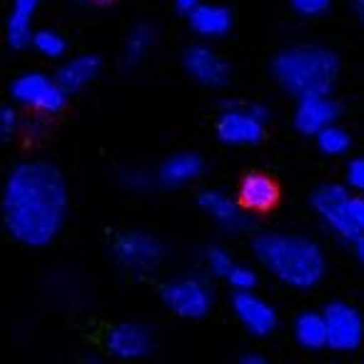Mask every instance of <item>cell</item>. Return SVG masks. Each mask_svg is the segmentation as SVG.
<instances>
[{
    "label": "cell",
    "mask_w": 364,
    "mask_h": 364,
    "mask_svg": "<svg viewBox=\"0 0 364 364\" xmlns=\"http://www.w3.org/2000/svg\"><path fill=\"white\" fill-rule=\"evenodd\" d=\"M68 215V185L50 162H21L11 170L3 193V218L13 240L46 247L58 237Z\"/></svg>",
    "instance_id": "6da1fadb"
},
{
    "label": "cell",
    "mask_w": 364,
    "mask_h": 364,
    "mask_svg": "<svg viewBox=\"0 0 364 364\" xmlns=\"http://www.w3.org/2000/svg\"><path fill=\"white\" fill-rule=\"evenodd\" d=\"M255 257L272 277L292 289H312L324 279L327 257L312 237L264 232L252 242Z\"/></svg>",
    "instance_id": "7a4b0ae2"
},
{
    "label": "cell",
    "mask_w": 364,
    "mask_h": 364,
    "mask_svg": "<svg viewBox=\"0 0 364 364\" xmlns=\"http://www.w3.org/2000/svg\"><path fill=\"white\" fill-rule=\"evenodd\" d=\"M272 75L294 97L329 92L339 75V60L322 46H292L272 60Z\"/></svg>",
    "instance_id": "3957f363"
},
{
    "label": "cell",
    "mask_w": 364,
    "mask_h": 364,
    "mask_svg": "<svg viewBox=\"0 0 364 364\" xmlns=\"http://www.w3.org/2000/svg\"><path fill=\"white\" fill-rule=\"evenodd\" d=\"M11 92L18 105L28 107L36 115H55L65 107V100L70 95L58 77H50L46 73H26L16 77Z\"/></svg>",
    "instance_id": "277c9868"
},
{
    "label": "cell",
    "mask_w": 364,
    "mask_h": 364,
    "mask_svg": "<svg viewBox=\"0 0 364 364\" xmlns=\"http://www.w3.org/2000/svg\"><path fill=\"white\" fill-rule=\"evenodd\" d=\"M162 302L172 314L185 319H203L213 309V289L208 282L193 274L175 277L162 289Z\"/></svg>",
    "instance_id": "5b68a950"
},
{
    "label": "cell",
    "mask_w": 364,
    "mask_h": 364,
    "mask_svg": "<svg viewBox=\"0 0 364 364\" xmlns=\"http://www.w3.org/2000/svg\"><path fill=\"white\" fill-rule=\"evenodd\" d=\"M264 122V105H230L218 120V137L228 145H255L262 140Z\"/></svg>",
    "instance_id": "8992f818"
},
{
    "label": "cell",
    "mask_w": 364,
    "mask_h": 364,
    "mask_svg": "<svg viewBox=\"0 0 364 364\" xmlns=\"http://www.w3.org/2000/svg\"><path fill=\"white\" fill-rule=\"evenodd\" d=\"M349 200H352V190L342 188V185H322L314 190L312 195V210L322 218V223L332 230L337 237H344L349 242L359 240L362 235L357 232L349 215Z\"/></svg>",
    "instance_id": "52a82bcc"
},
{
    "label": "cell",
    "mask_w": 364,
    "mask_h": 364,
    "mask_svg": "<svg viewBox=\"0 0 364 364\" xmlns=\"http://www.w3.org/2000/svg\"><path fill=\"white\" fill-rule=\"evenodd\" d=\"M112 255L120 262V267L130 269V272L145 274L152 272L165 257V247L157 237L147 232H122L120 237L112 242Z\"/></svg>",
    "instance_id": "ba28073f"
},
{
    "label": "cell",
    "mask_w": 364,
    "mask_h": 364,
    "mask_svg": "<svg viewBox=\"0 0 364 364\" xmlns=\"http://www.w3.org/2000/svg\"><path fill=\"white\" fill-rule=\"evenodd\" d=\"M327 347L334 352H354L364 342V319L352 304L332 302L324 307Z\"/></svg>",
    "instance_id": "9c48e42d"
},
{
    "label": "cell",
    "mask_w": 364,
    "mask_h": 364,
    "mask_svg": "<svg viewBox=\"0 0 364 364\" xmlns=\"http://www.w3.org/2000/svg\"><path fill=\"white\" fill-rule=\"evenodd\" d=\"M232 312L245 329L255 337H269L277 329V312L257 292H235Z\"/></svg>",
    "instance_id": "30bf717a"
},
{
    "label": "cell",
    "mask_w": 364,
    "mask_h": 364,
    "mask_svg": "<svg viewBox=\"0 0 364 364\" xmlns=\"http://www.w3.org/2000/svg\"><path fill=\"white\" fill-rule=\"evenodd\" d=\"M185 70L193 80H198L200 85L208 87H223L230 80V65L218 50H213L210 46H193L188 48L185 58Z\"/></svg>",
    "instance_id": "8fae6325"
},
{
    "label": "cell",
    "mask_w": 364,
    "mask_h": 364,
    "mask_svg": "<svg viewBox=\"0 0 364 364\" xmlns=\"http://www.w3.org/2000/svg\"><path fill=\"white\" fill-rule=\"evenodd\" d=\"M339 115L337 102L329 97V92H314V95L297 97L294 107V127L302 135H319L327 125H332Z\"/></svg>",
    "instance_id": "7c38bea8"
},
{
    "label": "cell",
    "mask_w": 364,
    "mask_h": 364,
    "mask_svg": "<svg viewBox=\"0 0 364 364\" xmlns=\"http://www.w3.org/2000/svg\"><path fill=\"white\" fill-rule=\"evenodd\" d=\"M105 347L117 359H140L152 349V337L142 324L125 322L107 332Z\"/></svg>",
    "instance_id": "4fadbf2b"
},
{
    "label": "cell",
    "mask_w": 364,
    "mask_h": 364,
    "mask_svg": "<svg viewBox=\"0 0 364 364\" xmlns=\"http://www.w3.org/2000/svg\"><path fill=\"white\" fill-rule=\"evenodd\" d=\"M200 208L228 232H237L247 223V218H245L247 210L240 205V200H232L220 190H208V193L200 195Z\"/></svg>",
    "instance_id": "5bb4252c"
},
{
    "label": "cell",
    "mask_w": 364,
    "mask_h": 364,
    "mask_svg": "<svg viewBox=\"0 0 364 364\" xmlns=\"http://www.w3.org/2000/svg\"><path fill=\"white\" fill-rule=\"evenodd\" d=\"M190 28H193L195 36L205 38V41H215V38H223L232 28V16L225 6L218 3H203L193 13H188Z\"/></svg>",
    "instance_id": "9a60e30c"
},
{
    "label": "cell",
    "mask_w": 364,
    "mask_h": 364,
    "mask_svg": "<svg viewBox=\"0 0 364 364\" xmlns=\"http://www.w3.org/2000/svg\"><path fill=\"white\" fill-rule=\"evenodd\" d=\"M237 200L247 213H267L277 203V185L267 175L252 172L240 182Z\"/></svg>",
    "instance_id": "2e32d148"
},
{
    "label": "cell",
    "mask_w": 364,
    "mask_h": 364,
    "mask_svg": "<svg viewBox=\"0 0 364 364\" xmlns=\"http://www.w3.org/2000/svg\"><path fill=\"white\" fill-rule=\"evenodd\" d=\"M203 157L195 155V152H177L170 155L157 170V182L165 185V188H180V185H188V182L198 180L203 175Z\"/></svg>",
    "instance_id": "e0dca14e"
},
{
    "label": "cell",
    "mask_w": 364,
    "mask_h": 364,
    "mask_svg": "<svg viewBox=\"0 0 364 364\" xmlns=\"http://www.w3.org/2000/svg\"><path fill=\"white\" fill-rule=\"evenodd\" d=\"M41 0H13L11 6V21H8V43L13 50L31 46L33 41V18L38 13Z\"/></svg>",
    "instance_id": "ac0fdd59"
},
{
    "label": "cell",
    "mask_w": 364,
    "mask_h": 364,
    "mask_svg": "<svg viewBox=\"0 0 364 364\" xmlns=\"http://www.w3.org/2000/svg\"><path fill=\"white\" fill-rule=\"evenodd\" d=\"M100 73V58L97 55H77L68 60L58 73V80L68 92H77L87 87Z\"/></svg>",
    "instance_id": "d6986e66"
},
{
    "label": "cell",
    "mask_w": 364,
    "mask_h": 364,
    "mask_svg": "<svg viewBox=\"0 0 364 364\" xmlns=\"http://www.w3.org/2000/svg\"><path fill=\"white\" fill-rule=\"evenodd\" d=\"M294 339H297L299 347L309 349V352H317V349L327 347V322H324V314L319 312H304L294 319Z\"/></svg>",
    "instance_id": "ffe728a7"
},
{
    "label": "cell",
    "mask_w": 364,
    "mask_h": 364,
    "mask_svg": "<svg viewBox=\"0 0 364 364\" xmlns=\"http://www.w3.org/2000/svg\"><path fill=\"white\" fill-rule=\"evenodd\" d=\"M155 46V28L150 23H140V26L132 28V33L125 41V63L135 65V63L145 60L147 53Z\"/></svg>",
    "instance_id": "44dd1931"
},
{
    "label": "cell",
    "mask_w": 364,
    "mask_h": 364,
    "mask_svg": "<svg viewBox=\"0 0 364 364\" xmlns=\"http://www.w3.org/2000/svg\"><path fill=\"white\" fill-rule=\"evenodd\" d=\"M314 137H317L319 150H322L324 155H332V157L344 155V152L352 147V137H349V132L344 130V127L334 125V122L332 125H327L319 135H314Z\"/></svg>",
    "instance_id": "7402d4cb"
},
{
    "label": "cell",
    "mask_w": 364,
    "mask_h": 364,
    "mask_svg": "<svg viewBox=\"0 0 364 364\" xmlns=\"http://www.w3.org/2000/svg\"><path fill=\"white\" fill-rule=\"evenodd\" d=\"M31 46L36 48V50L41 53L43 58H50V60H55V58H63V55H65V50H68L65 38H63L58 31H48V28L33 33Z\"/></svg>",
    "instance_id": "603a6c76"
},
{
    "label": "cell",
    "mask_w": 364,
    "mask_h": 364,
    "mask_svg": "<svg viewBox=\"0 0 364 364\" xmlns=\"http://www.w3.org/2000/svg\"><path fill=\"white\" fill-rule=\"evenodd\" d=\"M205 264H208V269L215 274V277L228 279V274L232 272V267H235V259H232V255H230L228 250L210 247L208 255H205Z\"/></svg>",
    "instance_id": "cb8c5ba5"
},
{
    "label": "cell",
    "mask_w": 364,
    "mask_h": 364,
    "mask_svg": "<svg viewBox=\"0 0 364 364\" xmlns=\"http://www.w3.org/2000/svg\"><path fill=\"white\" fill-rule=\"evenodd\" d=\"M228 282L235 292H252L257 287V274L252 267H245V264H235L232 272L228 274Z\"/></svg>",
    "instance_id": "d4e9b609"
},
{
    "label": "cell",
    "mask_w": 364,
    "mask_h": 364,
    "mask_svg": "<svg viewBox=\"0 0 364 364\" xmlns=\"http://www.w3.org/2000/svg\"><path fill=\"white\" fill-rule=\"evenodd\" d=\"M155 180L157 175H150L147 170H137V167L122 172V185L130 190H150L155 185Z\"/></svg>",
    "instance_id": "484cf974"
},
{
    "label": "cell",
    "mask_w": 364,
    "mask_h": 364,
    "mask_svg": "<svg viewBox=\"0 0 364 364\" xmlns=\"http://www.w3.org/2000/svg\"><path fill=\"white\" fill-rule=\"evenodd\" d=\"M292 8L304 18H317L322 13H327V8L332 6V0H289Z\"/></svg>",
    "instance_id": "4316f807"
},
{
    "label": "cell",
    "mask_w": 364,
    "mask_h": 364,
    "mask_svg": "<svg viewBox=\"0 0 364 364\" xmlns=\"http://www.w3.org/2000/svg\"><path fill=\"white\" fill-rule=\"evenodd\" d=\"M18 130H21V115H18V110L13 105H6L0 112V135L11 140Z\"/></svg>",
    "instance_id": "83f0119b"
},
{
    "label": "cell",
    "mask_w": 364,
    "mask_h": 364,
    "mask_svg": "<svg viewBox=\"0 0 364 364\" xmlns=\"http://www.w3.org/2000/svg\"><path fill=\"white\" fill-rule=\"evenodd\" d=\"M347 185L352 193L364 195V157H354L347 165Z\"/></svg>",
    "instance_id": "f1b7e54d"
},
{
    "label": "cell",
    "mask_w": 364,
    "mask_h": 364,
    "mask_svg": "<svg viewBox=\"0 0 364 364\" xmlns=\"http://www.w3.org/2000/svg\"><path fill=\"white\" fill-rule=\"evenodd\" d=\"M349 215H352V223H354V228H357V232L364 237V195L362 193H352Z\"/></svg>",
    "instance_id": "f546056e"
},
{
    "label": "cell",
    "mask_w": 364,
    "mask_h": 364,
    "mask_svg": "<svg viewBox=\"0 0 364 364\" xmlns=\"http://www.w3.org/2000/svg\"><path fill=\"white\" fill-rule=\"evenodd\" d=\"M203 3H208V0H175V8L180 13H193L198 6H203Z\"/></svg>",
    "instance_id": "4dcf8cb0"
},
{
    "label": "cell",
    "mask_w": 364,
    "mask_h": 364,
    "mask_svg": "<svg viewBox=\"0 0 364 364\" xmlns=\"http://www.w3.org/2000/svg\"><path fill=\"white\" fill-rule=\"evenodd\" d=\"M354 252H357L359 262H362V267H364V237L354 240Z\"/></svg>",
    "instance_id": "1f68e13d"
},
{
    "label": "cell",
    "mask_w": 364,
    "mask_h": 364,
    "mask_svg": "<svg viewBox=\"0 0 364 364\" xmlns=\"http://www.w3.org/2000/svg\"><path fill=\"white\" fill-rule=\"evenodd\" d=\"M242 364H264V357L262 354H245Z\"/></svg>",
    "instance_id": "d6a6232c"
},
{
    "label": "cell",
    "mask_w": 364,
    "mask_h": 364,
    "mask_svg": "<svg viewBox=\"0 0 364 364\" xmlns=\"http://www.w3.org/2000/svg\"><path fill=\"white\" fill-rule=\"evenodd\" d=\"M354 8H357V16H359V21L364 23V0H357V3H354Z\"/></svg>",
    "instance_id": "836d02e7"
},
{
    "label": "cell",
    "mask_w": 364,
    "mask_h": 364,
    "mask_svg": "<svg viewBox=\"0 0 364 364\" xmlns=\"http://www.w3.org/2000/svg\"><path fill=\"white\" fill-rule=\"evenodd\" d=\"M95 3H100V6H110L112 0H95Z\"/></svg>",
    "instance_id": "e575fe53"
}]
</instances>
